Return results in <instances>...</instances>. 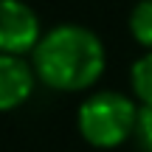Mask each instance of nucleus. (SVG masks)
<instances>
[{
	"instance_id": "nucleus-1",
	"label": "nucleus",
	"mask_w": 152,
	"mask_h": 152,
	"mask_svg": "<svg viewBox=\"0 0 152 152\" xmlns=\"http://www.w3.org/2000/svg\"><path fill=\"white\" fill-rule=\"evenodd\" d=\"M104 71V45L85 26H56L34 48V73L54 90H85Z\"/></svg>"
},
{
	"instance_id": "nucleus-2",
	"label": "nucleus",
	"mask_w": 152,
	"mask_h": 152,
	"mask_svg": "<svg viewBox=\"0 0 152 152\" xmlns=\"http://www.w3.org/2000/svg\"><path fill=\"white\" fill-rule=\"evenodd\" d=\"M79 132L90 147L113 149L124 144L130 135H135L138 107L132 99L115 90H102L85 99L79 107Z\"/></svg>"
},
{
	"instance_id": "nucleus-3",
	"label": "nucleus",
	"mask_w": 152,
	"mask_h": 152,
	"mask_svg": "<svg viewBox=\"0 0 152 152\" xmlns=\"http://www.w3.org/2000/svg\"><path fill=\"white\" fill-rule=\"evenodd\" d=\"M39 39V20L31 6L23 0H0V54L20 56L37 48Z\"/></svg>"
},
{
	"instance_id": "nucleus-4",
	"label": "nucleus",
	"mask_w": 152,
	"mask_h": 152,
	"mask_svg": "<svg viewBox=\"0 0 152 152\" xmlns=\"http://www.w3.org/2000/svg\"><path fill=\"white\" fill-rule=\"evenodd\" d=\"M34 90V68L23 56L0 54V113L14 110Z\"/></svg>"
},
{
	"instance_id": "nucleus-5",
	"label": "nucleus",
	"mask_w": 152,
	"mask_h": 152,
	"mask_svg": "<svg viewBox=\"0 0 152 152\" xmlns=\"http://www.w3.org/2000/svg\"><path fill=\"white\" fill-rule=\"evenodd\" d=\"M130 31L141 45L152 48V0H138L130 14Z\"/></svg>"
},
{
	"instance_id": "nucleus-6",
	"label": "nucleus",
	"mask_w": 152,
	"mask_h": 152,
	"mask_svg": "<svg viewBox=\"0 0 152 152\" xmlns=\"http://www.w3.org/2000/svg\"><path fill=\"white\" fill-rule=\"evenodd\" d=\"M132 90L144 104H152V54H144L132 65Z\"/></svg>"
},
{
	"instance_id": "nucleus-7",
	"label": "nucleus",
	"mask_w": 152,
	"mask_h": 152,
	"mask_svg": "<svg viewBox=\"0 0 152 152\" xmlns=\"http://www.w3.org/2000/svg\"><path fill=\"white\" fill-rule=\"evenodd\" d=\"M135 144L141 152H152V104L138 107V121H135Z\"/></svg>"
}]
</instances>
